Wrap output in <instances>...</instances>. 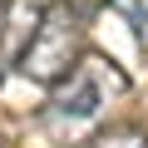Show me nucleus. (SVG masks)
<instances>
[{
    "label": "nucleus",
    "instance_id": "nucleus-1",
    "mask_svg": "<svg viewBox=\"0 0 148 148\" xmlns=\"http://www.w3.org/2000/svg\"><path fill=\"white\" fill-rule=\"evenodd\" d=\"M128 94V74L99 54H79V64H74L64 79L49 84V104H45V133L54 143H89L109 109Z\"/></svg>",
    "mask_w": 148,
    "mask_h": 148
},
{
    "label": "nucleus",
    "instance_id": "nucleus-2",
    "mask_svg": "<svg viewBox=\"0 0 148 148\" xmlns=\"http://www.w3.org/2000/svg\"><path fill=\"white\" fill-rule=\"evenodd\" d=\"M84 20H89V15H79L69 0L45 5V15H40V25H35L30 45L20 49L15 69L25 74V79L45 84V89H49L54 79H64V74L79 64V54H84Z\"/></svg>",
    "mask_w": 148,
    "mask_h": 148
},
{
    "label": "nucleus",
    "instance_id": "nucleus-3",
    "mask_svg": "<svg viewBox=\"0 0 148 148\" xmlns=\"http://www.w3.org/2000/svg\"><path fill=\"white\" fill-rule=\"evenodd\" d=\"M40 15H45L40 0H5V10H0V64H15L20 59V49L30 45Z\"/></svg>",
    "mask_w": 148,
    "mask_h": 148
},
{
    "label": "nucleus",
    "instance_id": "nucleus-4",
    "mask_svg": "<svg viewBox=\"0 0 148 148\" xmlns=\"http://www.w3.org/2000/svg\"><path fill=\"white\" fill-rule=\"evenodd\" d=\"M109 5H114V10H119V20L128 25L133 45L148 54V0H109Z\"/></svg>",
    "mask_w": 148,
    "mask_h": 148
},
{
    "label": "nucleus",
    "instance_id": "nucleus-5",
    "mask_svg": "<svg viewBox=\"0 0 148 148\" xmlns=\"http://www.w3.org/2000/svg\"><path fill=\"white\" fill-rule=\"evenodd\" d=\"M84 148H148V133L143 128H128V123H119V128H99Z\"/></svg>",
    "mask_w": 148,
    "mask_h": 148
},
{
    "label": "nucleus",
    "instance_id": "nucleus-6",
    "mask_svg": "<svg viewBox=\"0 0 148 148\" xmlns=\"http://www.w3.org/2000/svg\"><path fill=\"white\" fill-rule=\"evenodd\" d=\"M69 5H74V10H79V15H94L99 5H109V0H69Z\"/></svg>",
    "mask_w": 148,
    "mask_h": 148
}]
</instances>
